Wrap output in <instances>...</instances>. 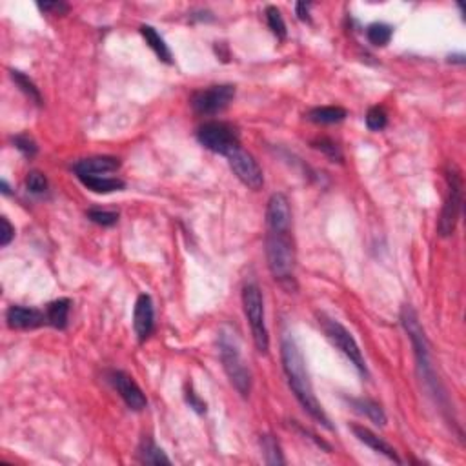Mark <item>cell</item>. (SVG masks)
Listing matches in <instances>:
<instances>
[{
	"instance_id": "6da1fadb",
	"label": "cell",
	"mask_w": 466,
	"mask_h": 466,
	"mask_svg": "<svg viewBox=\"0 0 466 466\" xmlns=\"http://www.w3.org/2000/svg\"><path fill=\"white\" fill-rule=\"evenodd\" d=\"M281 357H282V368H284L286 379L290 385L293 396L304 411L310 414L317 423L324 425L326 428H331L330 419L322 410L321 402L317 401L315 394H313V386H311L310 376L306 370L304 357H302L299 346H297L295 339L291 336H284L281 341Z\"/></svg>"
},
{
	"instance_id": "7a4b0ae2",
	"label": "cell",
	"mask_w": 466,
	"mask_h": 466,
	"mask_svg": "<svg viewBox=\"0 0 466 466\" xmlns=\"http://www.w3.org/2000/svg\"><path fill=\"white\" fill-rule=\"evenodd\" d=\"M401 322L402 326H405L408 337H410L411 346H414V353H416L417 362V373L421 377V382L426 386V390L436 397L437 405L446 406L445 391H443L441 385H439V379H437L436 376V368L431 365L430 344H428L425 330H423L421 322H419V317H417L416 310H414L410 304L402 306Z\"/></svg>"
},
{
	"instance_id": "3957f363",
	"label": "cell",
	"mask_w": 466,
	"mask_h": 466,
	"mask_svg": "<svg viewBox=\"0 0 466 466\" xmlns=\"http://www.w3.org/2000/svg\"><path fill=\"white\" fill-rule=\"evenodd\" d=\"M266 261L271 275L286 290L295 291L297 282L293 277L295 268V248L290 231H268L266 235Z\"/></svg>"
},
{
	"instance_id": "277c9868",
	"label": "cell",
	"mask_w": 466,
	"mask_h": 466,
	"mask_svg": "<svg viewBox=\"0 0 466 466\" xmlns=\"http://www.w3.org/2000/svg\"><path fill=\"white\" fill-rule=\"evenodd\" d=\"M219 353H221L222 368H224L231 385L235 386V390L242 397L250 396L251 373L246 366L244 359H242L235 336L231 331L222 330L219 333Z\"/></svg>"
},
{
	"instance_id": "5b68a950",
	"label": "cell",
	"mask_w": 466,
	"mask_h": 466,
	"mask_svg": "<svg viewBox=\"0 0 466 466\" xmlns=\"http://www.w3.org/2000/svg\"><path fill=\"white\" fill-rule=\"evenodd\" d=\"M242 306H244L246 319L250 322L251 336L255 342L257 350L262 356L270 350V337L264 321V301H262V291L255 282H248L242 288Z\"/></svg>"
},
{
	"instance_id": "8992f818",
	"label": "cell",
	"mask_w": 466,
	"mask_h": 466,
	"mask_svg": "<svg viewBox=\"0 0 466 466\" xmlns=\"http://www.w3.org/2000/svg\"><path fill=\"white\" fill-rule=\"evenodd\" d=\"M446 181H448V193H446L441 219H439V233L443 237L454 233L463 208V177L454 162H450L446 168Z\"/></svg>"
},
{
	"instance_id": "52a82bcc",
	"label": "cell",
	"mask_w": 466,
	"mask_h": 466,
	"mask_svg": "<svg viewBox=\"0 0 466 466\" xmlns=\"http://www.w3.org/2000/svg\"><path fill=\"white\" fill-rule=\"evenodd\" d=\"M319 322H321L322 330H324V336L328 337V341L331 344L336 346L337 350H341L353 366H356L357 370L361 371L362 376H366L368 371H366V362L365 357H362V351L357 344V341L353 339L350 331L346 330L344 326L341 324L336 319H330V317L326 315H319Z\"/></svg>"
},
{
	"instance_id": "ba28073f",
	"label": "cell",
	"mask_w": 466,
	"mask_h": 466,
	"mask_svg": "<svg viewBox=\"0 0 466 466\" xmlns=\"http://www.w3.org/2000/svg\"><path fill=\"white\" fill-rule=\"evenodd\" d=\"M197 139H199V142L204 146L206 150L224 157L239 146L237 131L230 124H226V122H204L197 131Z\"/></svg>"
},
{
	"instance_id": "9c48e42d",
	"label": "cell",
	"mask_w": 466,
	"mask_h": 466,
	"mask_svg": "<svg viewBox=\"0 0 466 466\" xmlns=\"http://www.w3.org/2000/svg\"><path fill=\"white\" fill-rule=\"evenodd\" d=\"M235 97V86L219 84L210 86L208 90H201L191 97V108L197 115H215L226 110Z\"/></svg>"
},
{
	"instance_id": "30bf717a",
	"label": "cell",
	"mask_w": 466,
	"mask_h": 466,
	"mask_svg": "<svg viewBox=\"0 0 466 466\" xmlns=\"http://www.w3.org/2000/svg\"><path fill=\"white\" fill-rule=\"evenodd\" d=\"M228 164H230L231 171L235 173V177L244 186L251 188V190H259L264 184V175H262L261 166L257 164L253 157L244 151L241 146H237L235 150H231L228 155Z\"/></svg>"
},
{
	"instance_id": "8fae6325",
	"label": "cell",
	"mask_w": 466,
	"mask_h": 466,
	"mask_svg": "<svg viewBox=\"0 0 466 466\" xmlns=\"http://www.w3.org/2000/svg\"><path fill=\"white\" fill-rule=\"evenodd\" d=\"M108 381H110L111 385H113V388L119 391V396L124 399L128 408H131V410L135 411L144 410L148 401H146V396L142 394L139 385L133 381V377L128 376V373L122 370H113L108 373Z\"/></svg>"
},
{
	"instance_id": "7c38bea8",
	"label": "cell",
	"mask_w": 466,
	"mask_h": 466,
	"mask_svg": "<svg viewBox=\"0 0 466 466\" xmlns=\"http://www.w3.org/2000/svg\"><path fill=\"white\" fill-rule=\"evenodd\" d=\"M266 226L268 231H290L291 210L290 201L284 193H273L266 208Z\"/></svg>"
},
{
	"instance_id": "4fadbf2b",
	"label": "cell",
	"mask_w": 466,
	"mask_h": 466,
	"mask_svg": "<svg viewBox=\"0 0 466 466\" xmlns=\"http://www.w3.org/2000/svg\"><path fill=\"white\" fill-rule=\"evenodd\" d=\"M133 328L139 337V341H146L153 333L155 328V310H153V301L150 295H139L135 302V311H133Z\"/></svg>"
},
{
	"instance_id": "5bb4252c",
	"label": "cell",
	"mask_w": 466,
	"mask_h": 466,
	"mask_svg": "<svg viewBox=\"0 0 466 466\" xmlns=\"http://www.w3.org/2000/svg\"><path fill=\"white\" fill-rule=\"evenodd\" d=\"M6 321L10 328L17 330H33L42 324H48V317L44 311L35 308H26V306H11L6 311Z\"/></svg>"
},
{
	"instance_id": "9a60e30c",
	"label": "cell",
	"mask_w": 466,
	"mask_h": 466,
	"mask_svg": "<svg viewBox=\"0 0 466 466\" xmlns=\"http://www.w3.org/2000/svg\"><path fill=\"white\" fill-rule=\"evenodd\" d=\"M121 168V161L117 157H90V159H82V161L75 162L73 170H75L77 177L81 175H102V173H111Z\"/></svg>"
},
{
	"instance_id": "2e32d148",
	"label": "cell",
	"mask_w": 466,
	"mask_h": 466,
	"mask_svg": "<svg viewBox=\"0 0 466 466\" xmlns=\"http://www.w3.org/2000/svg\"><path fill=\"white\" fill-rule=\"evenodd\" d=\"M351 431H353V436L359 439L361 443H365L366 446H370L371 450L377 452V454H381V456L388 457L390 461L397 463V465H401V457L397 456V452L391 448L388 443L385 441V439H381V437L377 436V434H373L371 430H368V428H365V426H359V425H353L351 426Z\"/></svg>"
},
{
	"instance_id": "e0dca14e",
	"label": "cell",
	"mask_w": 466,
	"mask_h": 466,
	"mask_svg": "<svg viewBox=\"0 0 466 466\" xmlns=\"http://www.w3.org/2000/svg\"><path fill=\"white\" fill-rule=\"evenodd\" d=\"M82 184L88 190L95 191V193H113V191L124 190V181L117 179V177H101V175H81Z\"/></svg>"
},
{
	"instance_id": "ac0fdd59",
	"label": "cell",
	"mask_w": 466,
	"mask_h": 466,
	"mask_svg": "<svg viewBox=\"0 0 466 466\" xmlns=\"http://www.w3.org/2000/svg\"><path fill=\"white\" fill-rule=\"evenodd\" d=\"M71 301L70 299H59L48 304L46 308V317H48V324L57 328V330H66L68 326V317H70Z\"/></svg>"
},
{
	"instance_id": "d6986e66",
	"label": "cell",
	"mask_w": 466,
	"mask_h": 466,
	"mask_svg": "<svg viewBox=\"0 0 466 466\" xmlns=\"http://www.w3.org/2000/svg\"><path fill=\"white\" fill-rule=\"evenodd\" d=\"M346 110L339 106H319L308 111V119L315 124H336L346 119Z\"/></svg>"
},
{
	"instance_id": "ffe728a7",
	"label": "cell",
	"mask_w": 466,
	"mask_h": 466,
	"mask_svg": "<svg viewBox=\"0 0 466 466\" xmlns=\"http://www.w3.org/2000/svg\"><path fill=\"white\" fill-rule=\"evenodd\" d=\"M141 35L144 37L146 44L150 46L151 50L155 51V55L161 59L162 62H166V64H171V51L170 48H168V44L164 42V39H162L159 33L155 31V28H151V26H141Z\"/></svg>"
},
{
	"instance_id": "44dd1931",
	"label": "cell",
	"mask_w": 466,
	"mask_h": 466,
	"mask_svg": "<svg viewBox=\"0 0 466 466\" xmlns=\"http://www.w3.org/2000/svg\"><path fill=\"white\" fill-rule=\"evenodd\" d=\"M139 459L146 465H171L170 457L166 456L162 448L151 441L150 437H144L139 446Z\"/></svg>"
},
{
	"instance_id": "7402d4cb",
	"label": "cell",
	"mask_w": 466,
	"mask_h": 466,
	"mask_svg": "<svg viewBox=\"0 0 466 466\" xmlns=\"http://www.w3.org/2000/svg\"><path fill=\"white\" fill-rule=\"evenodd\" d=\"M348 401L353 405V408H356L359 414H365L373 425L377 426L386 425V414L379 402L371 401V399H348Z\"/></svg>"
},
{
	"instance_id": "603a6c76",
	"label": "cell",
	"mask_w": 466,
	"mask_h": 466,
	"mask_svg": "<svg viewBox=\"0 0 466 466\" xmlns=\"http://www.w3.org/2000/svg\"><path fill=\"white\" fill-rule=\"evenodd\" d=\"M261 448L266 465H284L286 463L281 446L273 436H261Z\"/></svg>"
},
{
	"instance_id": "cb8c5ba5",
	"label": "cell",
	"mask_w": 466,
	"mask_h": 466,
	"mask_svg": "<svg viewBox=\"0 0 466 466\" xmlns=\"http://www.w3.org/2000/svg\"><path fill=\"white\" fill-rule=\"evenodd\" d=\"M391 30L388 24H382V22H376V24L368 26V30H366V39L368 42L373 46H386L390 42L391 39Z\"/></svg>"
},
{
	"instance_id": "d4e9b609",
	"label": "cell",
	"mask_w": 466,
	"mask_h": 466,
	"mask_svg": "<svg viewBox=\"0 0 466 466\" xmlns=\"http://www.w3.org/2000/svg\"><path fill=\"white\" fill-rule=\"evenodd\" d=\"M10 73H11V79L17 82V86H19L22 91H24L26 95L30 97L31 101L35 102V104L41 106L42 104L41 91H39V88L33 84V81H31L30 77H26L24 73H21V71H15V70H11Z\"/></svg>"
},
{
	"instance_id": "484cf974",
	"label": "cell",
	"mask_w": 466,
	"mask_h": 466,
	"mask_svg": "<svg viewBox=\"0 0 466 466\" xmlns=\"http://www.w3.org/2000/svg\"><path fill=\"white\" fill-rule=\"evenodd\" d=\"M266 22L270 26V30L273 31V35L279 37V39H284L286 37L284 19H282L281 11L277 10L275 6H268V8H266Z\"/></svg>"
},
{
	"instance_id": "4316f807",
	"label": "cell",
	"mask_w": 466,
	"mask_h": 466,
	"mask_svg": "<svg viewBox=\"0 0 466 466\" xmlns=\"http://www.w3.org/2000/svg\"><path fill=\"white\" fill-rule=\"evenodd\" d=\"M313 148L319 151H322L328 159H330L331 162H342V151L341 148L336 144V142L331 141V139H326V137H322V139H317V141H313Z\"/></svg>"
},
{
	"instance_id": "83f0119b",
	"label": "cell",
	"mask_w": 466,
	"mask_h": 466,
	"mask_svg": "<svg viewBox=\"0 0 466 466\" xmlns=\"http://www.w3.org/2000/svg\"><path fill=\"white\" fill-rule=\"evenodd\" d=\"M386 124H388V115H386L385 108L381 106H373L366 113V126L370 128L371 131H381L385 130Z\"/></svg>"
},
{
	"instance_id": "f1b7e54d",
	"label": "cell",
	"mask_w": 466,
	"mask_h": 466,
	"mask_svg": "<svg viewBox=\"0 0 466 466\" xmlns=\"http://www.w3.org/2000/svg\"><path fill=\"white\" fill-rule=\"evenodd\" d=\"M86 215H88V219H90L91 222H95V224L99 226H106V228L117 224V221H119V213H117V211L90 210Z\"/></svg>"
},
{
	"instance_id": "f546056e",
	"label": "cell",
	"mask_w": 466,
	"mask_h": 466,
	"mask_svg": "<svg viewBox=\"0 0 466 466\" xmlns=\"http://www.w3.org/2000/svg\"><path fill=\"white\" fill-rule=\"evenodd\" d=\"M26 186H28V190H30L31 193L41 195V193H46V190H48V179H46L44 173L33 170L28 173V177H26Z\"/></svg>"
},
{
	"instance_id": "4dcf8cb0",
	"label": "cell",
	"mask_w": 466,
	"mask_h": 466,
	"mask_svg": "<svg viewBox=\"0 0 466 466\" xmlns=\"http://www.w3.org/2000/svg\"><path fill=\"white\" fill-rule=\"evenodd\" d=\"M17 150H21L26 157H35L37 155V144L30 135H17L13 139Z\"/></svg>"
},
{
	"instance_id": "1f68e13d",
	"label": "cell",
	"mask_w": 466,
	"mask_h": 466,
	"mask_svg": "<svg viewBox=\"0 0 466 466\" xmlns=\"http://www.w3.org/2000/svg\"><path fill=\"white\" fill-rule=\"evenodd\" d=\"M39 10L48 13V15H66L70 11V6L66 2H39Z\"/></svg>"
},
{
	"instance_id": "d6a6232c",
	"label": "cell",
	"mask_w": 466,
	"mask_h": 466,
	"mask_svg": "<svg viewBox=\"0 0 466 466\" xmlns=\"http://www.w3.org/2000/svg\"><path fill=\"white\" fill-rule=\"evenodd\" d=\"M0 222H2V235H0V246H2V248H6V246L13 241V237H15V228L10 224V221H8L6 217H2V219H0Z\"/></svg>"
},
{
	"instance_id": "836d02e7",
	"label": "cell",
	"mask_w": 466,
	"mask_h": 466,
	"mask_svg": "<svg viewBox=\"0 0 466 466\" xmlns=\"http://www.w3.org/2000/svg\"><path fill=\"white\" fill-rule=\"evenodd\" d=\"M186 401H188L190 408H193L197 414H204V411H206V402L201 401V399L195 396V391L191 390V388L186 391Z\"/></svg>"
},
{
	"instance_id": "e575fe53",
	"label": "cell",
	"mask_w": 466,
	"mask_h": 466,
	"mask_svg": "<svg viewBox=\"0 0 466 466\" xmlns=\"http://www.w3.org/2000/svg\"><path fill=\"white\" fill-rule=\"evenodd\" d=\"M297 17L304 22H310V4H306V2H297L295 6Z\"/></svg>"
},
{
	"instance_id": "d590c367",
	"label": "cell",
	"mask_w": 466,
	"mask_h": 466,
	"mask_svg": "<svg viewBox=\"0 0 466 466\" xmlns=\"http://www.w3.org/2000/svg\"><path fill=\"white\" fill-rule=\"evenodd\" d=\"M0 186H2V193H4V195H10V186H8V182L2 181Z\"/></svg>"
},
{
	"instance_id": "8d00e7d4",
	"label": "cell",
	"mask_w": 466,
	"mask_h": 466,
	"mask_svg": "<svg viewBox=\"0 0 466 466\" xmlns=\"http://www.w3.org/2000/svg\"><path fill=\"white\" fill-rule=\"evenodd\" d=\"M450 59H454V61H456V62H461V64H463V62H465V55H457V57H450Z\"/></svg>"
}]
</instances>
